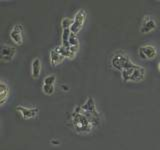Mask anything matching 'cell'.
<instances>
[{
    "label": "cell",
    "mask_w": 160,
    "mask_h": 150,
    "mask_svg": "<svg viewBox=\"0 0 160 150\" xmlns=\"http://www.w3.org/2000/svg\"><path fill=\"white\" fill-rule=\"evenodd\" d=\"M87 17V12L85 9H79L78 11L74 14L73 17V23L72 26L70 28V31L74 34H78L80 32V30L82 29L83 25L85 23V20Z\"/></svg>",
    "instance_id": "obj_4"
},
{
    "label": "cell",
    "mask_w": 160,
    "mask_h": 150,
    "mask_svg": "<svg viewBox=\"0 0 160 150\" xmlns=\"http://www.w3.org/2000/svg\"><path fill=\"white\" fill-rule=\"evenodd\" d=\"M17 50L15 47L9 46L7 44H2L1 52H0V58L2 62H10L16 56Z\"/></svg>",
    "instance_id": "obj_9"
},
{
    "label": "cell",
    "mask_w": 160,
    "mask_h": 150,
    "mask_svg": "<svg viewBox=\"0 0 160 150\" xmlns=\"http://www.w3.org/2000/svg\"><path fill=\"white\" fill-rule=\"evenodd\" d=\"M73 128L78 134H89L94 129L95 125L84 113L81 106H75L72 112Z\"/></svg>",
    "instance_id": "obj_1"
},
{
    "label": "cell",
    "mask_w": 160,
    "mask_h": 150,
    "mask_svg": "<svg viewBox=\"0 0 160 150\" xmlns=\"http://www.w3.org/2000/svg\"><path fill=\"white\" fill-rule=\"evenodd\" d=\"M81 108L84 113L87 115V117L91 120V122L96 126V124H98L99 122V112L93 97L88 96L85 100V102L81 105Z\"/></svg>",
    "instance_id": "obj_2"
},
{
    "label": "cell",
    "mask_w": 160,
    "mask_h": 150,
    "mask_svg": "<svg viewBox=\"0 0 160 150\" xmlns=\"http://www.w3.org/2000/svg\"><path fill=\"white\" fill-rule=\"evenodd\" d=\"M157 27V23L155 21L154 17L151 15H145L142 19L141 25H140V32L142 34H148L154 31Z\"/></svg>",
    "instance_id": "obj_8"
},
{
    "label": "cell",
    "mask_w": 160,
    "mask_h": 150,
    "mask_svg": "<svg viewBox=\"0 0 160 150\" xmlns=\"http://www.w3.org/2000/svg\"><path fill=\"white\" fill-rule=\"evenodd\" d=\"M9 37L15 45L21 46L23 44V25L19 23L15 24L10 30Z\"/></svg>",
    "instance_id": "obj_7"
},
{
    "label": "cell",
    "mask_w": 160,
    "mask_h": 150,
    "mask_svg": "<svg viewBox=\"0 0 160 150\" xmlns=\"http://www.w3.org/2000/svg\"><path fill=\"white\" fill-rule=\"evenodd\" d=\"M16 110L21 115L24 120L34 119L38 116L39 108L37 106H23V105H17Z\"/></svg>",
    "instance_id": "obj_5"
},
{
    "label": "cell",
    "mask_w": 160,
    "mask_h": 150,
    "mask_svg": "<svg viewBox=\"0 0 160 150\" xmlns=\"http://www.w3.org/2000/svg\"><path fill=\"white\" fill-rule=\"evenodd\" d=\"M64 57L62 55H60L57 51L56 49L53 48L50 50L49 52V61H50V64L52 65V66H57L60 63H62L64 61Z\"/></svg>",
    "instance_id": "obj_13"
},
{
    "label": "cell",
    "mask_w": 160,
    "mask_h": 150,
    "mask_svg": "<svg viewBox=\"0 0 160 150\" xmlns=\"http://www.w3.org/2000/svg\"><path fill=\"white\" fill-rule=\"evenodd\" d=\"M31 69H30V74H31L32 78L37 79L42 71V62L41 59L39 57H35L31 61Z\"/></svg>",
    "instance_id": "obj_11"
},
{
    "label": "cell",
    "mask_w": 160,
    "mask_h": 150,
    "mask_svg": "<svg viewBox=\"0 0 160 150\" xmlns=\"http://www.w3.org/2000/svg\"><path fill=\"white\" fill-rule=\"evenodd\" d=\"M137 67V65L136 64H133L132 66H130L126 69H124L121 71V78L124 82H129V79L130 77L132 76V74L133 72L135 71V69H136Z\"/></svg>",
    "instance_id": "obj_15"
},
{
    "label": "cell",
    "mask_w": 160,
    "mask_h": 150,
    "mask_svg": "<svg viewBox=\"0 0 160 150\" xmlns=\"http://www.w3.org/2000/svg\"><path fill=\"white\" fill-rule=\"evenodd\" d=\"M158 54L157 48L153 45H144L138 48V55L143 60H153Z\"/></svg>",
    "instance_id": "obj_6"
},
{
    "label": "cell",
    "mask_w": 160,
    "mask_h": 150,
    "mask_svg": "<svg viewBox=\"0 0 160 150\" xmlns=\"http://www.w3.org/2000/svg\"><path fill=\"white\" fill-rule=\"evenodd\" d=\"M72 23H73V19L68 18V17H64L61 20V28H62V30L70 29L72 26Z\"/></svg>",
    "instance_id": "obj_18"
},
{
    "label": "cell",
    "mask_w": 160,
    "mask_h": 150,
    "mask_svg": "<svg viewBox=\"0 0 160 150\" xmlns=\"http://www.w3.org/2000/svg\"><path fill=\"white\" fill-rule=\"evenodd\" d=\"M55 49H56V51L60 55H62L65 59H73L75 57V55H76L77 51H78V48H76V47L65 48V47L62 46V45L56 46V47H55Z\"/></svg>",
    "instance_id": "obj_10"
},
{
    "label": "cell",
    "mask_w": 160,
    "mask_h": 150,
    "mask_svg": "<svg viewBox=\"0 0 160 150\" xmlns=\"http://www.w3.org/2000/svg\"><path fill=\"white\" fill-rule=\"evenodd\" d=\"M134 63L130 60V58L123 53L117 52L113 54V56L111 57V66L118 71L121 72L122 70L126 69L130 66H132Z\"/></svg>",
    "instance_id": "obj_3"
},
{
    "label": "cell",
    "mask_w": 160,
    "mask_h": 150,
    "mask_svg": "<svg viewBox=\"0 0 160 150\" xmlns=\"http://www.w3.org/2000/svg\"><path fill=\"white\" fill-rule=\"evenodd\" d=\"M144 79H145V69L142 66H140V65H137L132 76L129 79V82H140Z\"/></svg>",
    "instance_id": "obj_14"
},
{
    "label": "cell",
    "mask_w": 160,
    "mask_h": 150,
    "mask_svg": "<svg viewBox=\"0 0 160 150\" xmlns=\"http://www.w3.org/2000/svg\"><path fill=\"white\" fill-rule=\"evenodd\" d=\"M69 45L70 47H76L79 48V38L77 36V34H74L71 32L70 34V37H69Z\"/></svg>",
    "instance_id": "obj_17"
},
{
    "label": "cell",
    "mask_w": 160,
    "mask_h": 150,
    "mask_svg": "<svg viewBox=\"0 0 160 150\" xmlns=\"http://www.w3.org/2000/svg\"><path fill=\"white\" fill-rule=\"evenodd\" d=\"M55 83H56V76H55L54 74H50V75H47V76L43 79V83L42 84L55 85Z\"/></svg>",
    "instance_id": "obj_19"
},
{
    "label": "cell",
    "mask_w": 160,
    "mask_h": 150,
    "mask_svg": "<svg viewBox=\"0 0 160 150\" xmlns=\"http://www.w3.org/2000/svg\"><path fill=\"white\" fill-rule=\"evenodd\" d=\"M41 90L44 95L47 96H51L55 92V85H47V84H42Z\"/></svg>",
    "instance_id": "obj_16"
},
{
    "label": "cell",
    "mask_w": 160,
    "mask_h": 150,
    "mask_svg": "<svg viewBox=\"0 0 160 150\" xmlns=\"http://www.w3.org/2000/svg\"><path fill=\"white\" fill-rule=\"evenodd\" d=\"M157 69H158V71L160 72V61H159L158 64H157Z\"/></svg>",
    "instance_id": "obj_20"
},
{
    "label": "cell",
    "mask_w": 160,
    "mask_h": 150,
    "mask_svg": "<svg viewBox=\"0 0 160 150\" xmlns=\"http://www.w3.org/2000/svg\"><path fill=\"white\" fill-rule=\"evenodd\" d=\"M9 86L8 84L4 81V80H1L0 81V105L3 106L5 104V102L7 101V99L9 97Z\"/></svg>",
    "instance_id": "obj_12"
}]
</instances>
